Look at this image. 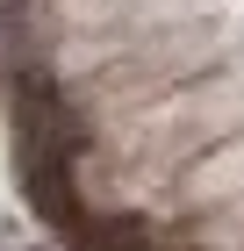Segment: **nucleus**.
Segmentation results:
<instances>
[{"instance_id":"nucleus-1","label":"nucleus","mask_w":244,"mask_h":251,"mask_svg":"<svg viewBox=\"0 0 244 251\" xmlns=\"http://www.w3.org/2000/svg\"><path fill=\"white\" fill-rule=\"evenodd\" d=\"M94 129L57 100V108H36V115L15 122V173H72L79 158H86Z\"/></svg>"},{"instance_id":"nucleus-2","label":"nucleus","mask_w":244,"mask_h":251,"mask_svg":"<svg viewBox=\"0 0 244 251\" xmlns=\"http://www.w3.org/2000/svg\"><path fill=\"white\" fill-rule=\"evenodd\" d=\"M0 100H7V115H36V108H57V65L51 58H15V65H0Z\"/></svg>"},{"instance_id":"nucleus-3","label":"nucleus","mask_w":244,"mask_h":251,"mask_svg":"<svg viewBox=\"0 0 244 251\" xmlns=\"http://www.w3.org/2000/svg\"><path fill=\"white\" fill-rule=\"evenodd\" d=\"M29 251H57V244H29Z\"/></svg>"}]
</instances>
